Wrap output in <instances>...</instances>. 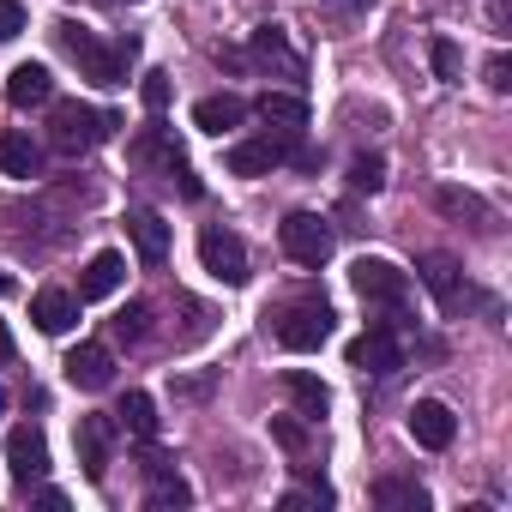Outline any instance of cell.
Returning <instances> with one entry per match:
<instances>
[{"mask_svg":"<svg viewBox=\"0 0 512 512\" xmlns=\"http://www.w3.org/2000/svg\"><path fill=\"white\" fill-rule=\"evenodd\" d=\"M199 260H205V272H211L217 284H247V247H241L235 229L205 223V229H199Z\"/></svg>","mask_w":512,"mask_h":512,"instance_id":"7","label":"cell"},{"mask_svg":"<svg viewBox=\"0 0 512 512\" xmlns=\"http://www.w3.org/2000/svg\"><path fill=\"white\" fill-rule=\"evenodd\" d=\"M25 31V7H19V0H0V43H13Z\"/></svg>","mask_w":512,"mask_h":512,"instance_id":"34","label":"cell"},{"mask_svg":"<svg viewBox=\"0 0 512 512\" xmlns=\"http://www.w3.org/2000/svg\"><path fill=\"white\" fill-rule=\"evenodd\" d=\"M19 356V344H13V332H7V320H0V368H7Z\"/></svg>","mask_w":512,"mask_h":512,"instance_id":"36","label":"cell"},{"mask_svg":"<svg viewBox=\"0 0 512 512\" xmlns=\"http://www.w3.org/2000/svg\"><path fill=\"white\" fill-rule=\"evenodd\" d=\"M440 211H452V217H476L482 229H494V217H488V205H482L476 193H458V187H440Z\"/></svg>","mask_w":512,"mask_h":512,"instance_id":"29","label":"cell"},{"mask_svg":"<svg viewBox=\"0 0 512 512\" xmlns=\"http://www.w3.org/2000/svg\"><path fill=\"white\" fill-rule=\"evenodd\" d=\"M127 157H133V163H145V169H157V175H169L187 199H199V175L187 169V157H181V145L169 139V127H145V133L127 145Z\"/></svg>","mask_w":512,"mask_h":512,"instance_id":"4","label":"cell"},{"mask_svg":"<svg viewBox=\"0 0 512 512\" xmlns=\"http://www.w3.org/2000/svg\"><path fill=\"white\" fill-rule=\"evenodd\" d=\"M410 440L428 446V452H446V446L458 440V416H452L440 398H416V404H410Z\"/></svg>","mask_w":512,"mask_h":512,"instance_id":"11","label":"cell"},{"mask_svg":"<svg viewBox=\"0 0 512 512\" xmlns=\"http://www.w3.org/2000/svg\"><path fill=\"white\" fill-rule=\"evenodd\" d=\"M296 157V133H266V139H241V145H229V175H272L278 163H290Z\"/></svg>","mask_w":512,"mask_h":512,"instance_id":"8","label":"cell"},{"mask_svg":"<svg viewBox=\"0 0 512 512\" xmlns=\"http://www.w3.org/2000/svg\"><path fill=\"white\" fill-rule=\"evenodd\" d=\"M7 464H13V476L31 488V482H43L49 476V440H43V428H13L7 434Z\"/></svg>","mask_w":512,"mask_h":512,"instance_id":"12","label":"cell"},{"mask_svg":"<svg viewBox=\"0 0 512 512\" xmlns=\"http://www.w3.org/2000/svg\"><path fill=\"white\" fill-rule=\"evenodd\" d=\"M115 127H121V115L91 109V103H55V109H49V139H55V151H67V157L97 151Z\"/></svg>","mask_w":512,"mask_h":512,"instance_id":"1","label":"cell"},{"mask_svg":"<svg viewBox=\"0 0 512 512\" xmlns=\"http://www.w3.org/2000/svg\"><path fill=\"white\" fill-rule=\"evenodd\" d=\"M115 416H121V428H127V434H139V440H157V404H151L145 392H127Z\"/></svg>","mask_w":512,"mask_h":512,"instance_id":"26","label":"cell"},{"mask_svg":"<svg viewBox=\"0 0 512 512\" xmlns=\"http://www.w3.org/2000/svg\"><path fill=\"white\" fill-rule=\"evenodd\" d=\"M344 362H350V368H362V374H398V368H404V344H398V332H392V326H368L362 338H350Z\"/></svg>","mask_w":512,"mask_h":512,"instance_id":"9","label":"cell"},{"mask_svg":"<svg viewBox=\"0 0 512 512\" xmlns=\"http://www.w3.org/2000/svg\"><path fill=\"white\" fill-rule=\"evenodd\" d=\"M127 235H133V247H139L145 266H163L169 260V223L157 211H127Z\"/></svg>","mask_w":512,"mask_h":512,"instance_id":"19","label":"cell"},{"mask_svg":"<svg viewBox=\"0 0 512 512\" xmlns=\"http://www.w3.org/2000/svg\"><path fill=\"white\" fill-rule=\"evenodd\" d=\"M320 7H326V13H362L368 0H320Z\"/></svg>","mask_w":512,"mask_h":512,"instance_id":"37","label":"cell"},{"mask_svg":"<svg viewBox=\"0 0 512 512\" xmlns=\"http://www.w3.org/2000/svg\"><path fill=\"white\" fill-rule=\"evenodd\" d=\"M422 284H428V296L452 314L458 302H464V272H458V260H452V253H428V260H422V272H416Z\"/></svg>","mask_w":512,"mask_h":512,"instance_id":"15","label":"cell"},{"mask_svg":"<svg viewBox=\"0 0 512 512\" xmlns=\"http://www.w3.org/2000/svg\"><path fill=\"white\" fill-rule=\"evenodd\" d=\"M284 392H290V404H296V416H302V422H320V416H326V404H332V392H326L314 374H302V368H290V374H284Z\"/></svg>","mask_w":512,"mask_h":512,"instance_id":"23","label":"cell"},{"mask_svg":"<svg viewBox=\"0 0 512 512\" xmlns=\"http://www.w3.org/2000/svg\"><path fill=\"white\" fill-rule=\"evenodd\" d=\"M428 61H434V73L452 85V79H464V55H458V43H446V37H434V49H428Z\"/></svg>","mask_w":512,"mask_h":512,"instance_id":"30","label":"cell"},{"mask_svg":"<svg viewBox=\"0 0 512 512\" xmlns=\"http://www.w3.org/2000/svg\"><path fill=\"white\" fill-rule=\"evenodd\" d=\"M7 290H13V278H7V272H0V296H7Z\"/></svg>","mask_w":512,"mask_h":512,"instance_id":"38","label":"cell"},{"mask_svg":"<svg viewBox=\"0 0 512 512\" xmlns=\"http://www.w3.org/2000/svg\"><path fill=\"white\" fill-rule=\"evenodd\" d=\"M272 434H278V446H290V452H308V428H302V422L278 416V422H272Z\"/></svg>","mask_w":512,"mask_h":512,"instance_id":"33","label":"cell"},{"mask_svg":"<svg viewBox=\"0 0 512 512\" xmlns=\"http://www.w3.org/2000/svg\"><path fill=\"white\" fill-rule=\"evenodd\" d=\"M332 320H338V314H332L326 302H290V308L278 314V326H272V332H278V344H284V350L308 356V350H320V344L332 338Z\"/></svg>","mask_w":512,"mask_h":512,"instance_id":"6","label":"cell"},{"mask_svg":"<svg viewBox=\"0 0 512 512\" xmlns=\"http://www.w3.org/2000/svg\"><path fill=\"white\" fill-rule=\"evenodd\" d=\"M350 290L368 302V308H404L410 302V272H398L392 260H374V253H362V260L350 266Z\"/></svg>","mask_w":512,"mask_h":512,"instance_id":"3","label":"cell"},{"mask_svg":"<svg viewBox=\"0 0 512 512\" xmlns=\"http://www.w3.org/2000/svg\"><path fill=\"white\" fill-rule=\"evenodd\" d=\"M109 332H115L121 344H145V338H151V302H127V308L109 320Z\"/></svg>","mask_w":512,"mask_h":512,"instance_id":"27","label":"cell"},{"mask_svg":"<svg viewBox=\"0 0 512 512\" xmlns=\"http://www.w3.org/2000/svg\"><path fill=\"white\" fill-rule=\"evenodd\" d=\"M278 241H284V253L296 266H326L332 260V223L326 217H314V211H290L284 223H278Z\"/></svg>","mask_w":512,"mask_h":512,"instance_id":"5","label":"cell"},{"mask_svg":"<svg viewBox=\"0 0 512 512\" xmlns=\"http://www.w3.org/2000/svg\"><path fill=\"white\" fill-rule=\"evenodd\" d=\"M0 416H7V386H0Z\"/></svg>","mask_w":512,"mask_h":512,"instance_id":"39","label":"cell"},{"mask_svg":"<svg viewBox=\"0 0 512 512\" xmlns=\"http://www.w3.org/2000/svg\"><path fill=\"white\" fill-rule=\"evenodd\" d=\"M151 470V488H145V506L151 512H175V506H193V488L175 476V464H145Z\"/></svg>","mask_w":512,"mask_h":512,"instance_id":"22","label":"cell"},{"mask_svg":"<svg viewBox=\"0 0 512 512\" xmlns=\"http://www.w3.org/2000/svg\"><path fill=\"white\" fill-rule=\"evenodd\" d=\"M49 97H55V73H49L43 61H25V67L7 73V103H13V109H37V103H49Z\"/></svg>","mask_w":512,"mask_h":512,"instance_id":"16","label":"cell"},{"mask_svg":"<svg viewBox=\"0 0 512 512\" xmlns=\"http://www.w3.org/2000/svg\"><path fill=\"white\" fill-rule=\"evenodd\" d=\"M31 320H37V332L61 338V332H73V320H79V296H67V290H37V296H31Z\"/></svg>","mask_w":512,"mask_h":512,"instance_id":"18","label":"cell"},{"mask_svg":"<svg viewBox=\"0 0 512 512\" xmlns=\"http://www.w3.org/2000/svg\"><path fill=\"white\" fill-rule=\"evenodd\" d=\"M488 91H512V61H506V55L488 61Z\"/></svg>","mask_w":512,"mask_h":512,"instance_id":"35","label":"cell"},{"mask_svg":"<svg viewBox=\"0 0 512 512\" xmlns=\"http://www.w3.org/2000/svg\"><path fill=\"white\" fill-rule=\"evenodd\" d=\"M73 446H79L85 476H91V482H103V476H109V452H115V416H79Z\"/></svg>","mask_w":512,"mask_h":512,"instance_id":"10","label":"cell"},{"mask_svg":"<svg viewBox=\"0 0 512 512\" xmlns=\"http://www.w3.org/2000/svg\"><path fill=\"white\" fill-rule=\"evenodd\" d=\"M0 169H7L13 181H31V175L43 169V145H37L31 133H19V127L0 133Z\"/></svg>","mask_w":512,"mask_h":512,"instance_id":"20","label":"cell"},{"mask_svg":"<svg viewBox=\"0 0 512 512\" xmlns=\"http://www.w3.org/2000/svg\"><path fill=\"white\" fill-rule=\"evenodd\" d=\"M55 37H61V49L73 55V67H79L91 85H127V55H121V49H109L97 31H85V25L61 19V25H55Z\"/></svg>","mask_w":512,"mask_h":512,"instance_id":"2","label":"cell"},{"mask_svg":"<svg viewBox=\"0 0 512 512\" xmlns=\"http://www.w3.org/2000/svg\"><path fill=\"white\" fill-rule=\"evenodd\" d=\"M121 284H127V260H121L115 247H103V253H91V266L79 272V302H103Z\"/></svg>","mask_w":512,"mask_h":512,"instance_id":"13","label":"cell"},{"mask_svg":"<svg viewBox=\"0 0 512 512\" xmlns=\"http://www.w3.org/2000/svg\"><path fill=\"white\" fill-rule=\"evenodd\" d=\"M374 506H386V512H428V488L410 482V476H380L374 482Z\"/></svg>","mask_w":512,"mask_h":512,"instance_id":"24","label":"cell"},{"mask_svg":"<svg viewBox=\"0 0 512 512\" xmlns=\"http://www.w3.org/2000/svg\"><path fill=\"white\" fill-rule=\"evenodd\" d=\"M253 109H260V121H266V127L296 133V139H302V127H308V103H302V97H290V91H266Z\"/></svg>","mask_w":512,"mask_h":512,"instance_id":"21","label":"cell"},{"mask_svg":"<svg viewBox=\"0 0 512 512\" xmlns=\"http://www.w3.org/2000/svg\"><path fill=\"white\" fill-rule=\"evenodd\" d=\"M380 187H386V157H368L362 151L350 163V193H380Z\"/></svg>","mask_w":512,"mask_h":512,"instance_id":"28","label":"cell"},{"mask_svg":"<svg viewBox=\"0 0 512 512\" xmlns=\"http://www.w3.org/2000/svg\"><path fill=\"white\" fill-rule=\"evenodd\" d=\"M302 506H332V488H326V482H308V488H290V494H284V512H302Z\"/></svg>","mask_w":512,"mask_h":512,"instance_id":"31","label":"cell"},{"mask_svg":"<svg viewBox=\"0 0 512 512\" xmlns=\"http://www.w3.org/2000/svg\"><path fill=\"white\" fill-rule=\"evenodd\" d=\"M139 91H145V109H151V115H163V109H169V73H145V85H139Z\"/></svg>","mask_w":512,"mask_h":512,"instance_id":"32","label":"cell"},{"mask_svg":"<svg viewBox=\"0 0 512 512\" xmlns=\"http://www.w3.org/2000/svg\"><path fill=\"white\" fill-rule=\"evenodd\" d=\"M241 121H247V103L235 91H217V97H199L193 103V127L199 133H235Z\"/></svg>","mask_w":512,"mask_h":512,"instance_id":"17","label":"cell"},{"mask_svg":"<svg viewBox=\"0 0 512 512\" xmlns=\"http://www.w3.org/2000/svg\"><path fill=\"white\" fill-rule=\"evenodd\" d=\"M253 61H266V67H284L290 79H302V55L290 49V37L278 25H260L253 31Z\"/></svg>","mask_w":512,"mask_h":512,"instance_id":"25","label":"cell"},{"mask_svg":"<svg viewBox=\"0 0 512 512\" xmlns=\"http://www.w3.org/2000/svg\"><path fill=\"white\" fill-rule=\"evenodd\" d=\"M61 368H67V380H73L79 392H103V386L115 380V356H109L103 344H79Z\"/></svg>","mask_w":512,"mask_h":512,"instance_id":"14","label":"cell"}]
</instances>
